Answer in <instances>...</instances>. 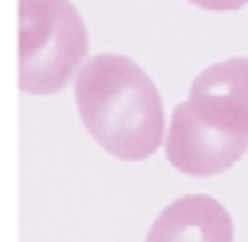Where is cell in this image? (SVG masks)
<instances>
[{"label":"cell","instance_id":"6da1fadb","mask_svg":"<svg viewBox=\"0 0 248 242\" xmlns=\"http://www.w3.org/2000/svg\"><path fill=\"white\" fill-rule=\"evenodd\" d=\"M75 108L101 151L147 161L163 141V102L150 76L127 56L101 52L75 76Z\"/></svg>","mask_w":248,"mask_h":242},{"label":"cell","instance_id":"7a4b0ae2","mask_svg":"<svg viewBox=\"0 0 248 242\" xmlns=\"http://www.w3.org/2000/svg\"><path fill=\"white\" fill-rule=\"evenodd\" d=\"M88 30L69 0H20V89L56 95L78 76Z\"/></svg>","mask_w":248,"mask_h":242},{"label":"cell","instance_id":"3957f363","mask_svg":"<svg viewBox=\"0 0 248 242\" xmlns=\"http://www.w3.org/2000/svg\"><path fill=\"white\" fill-rule=\"evenodd\" d=\"M248 151V138L229 134L222 128L209 125L189 108V102H180L173 108L170 134H167V161L186 177H212L222 174L232 164L242 161Z\"/></svg>","mask_w":248,"mask_h":242},{"label":"cell","instance_id":"277c9868","mask_svg":"<svg viewBox=\"0 0 248 242\" xmlns=\"http://www.w3.org/2000/svg\"><path fill=\"white\" fill-rule=\"evenodd\" d=\"M186 102L202 121L248 138V59L235 56L199 72Z\"/></svg>","mask_w":248,"mask_h":242},{"label":"cell","instance_id":"5b68a950","mask_svg":"<svg viewBox=\"0 0 248 242\" xmlns=\"http://www.w3.org/2000/svg\"><path fill=\"white\" fill-rule=\"evenodd\" d=\"M144 242H232V216L219 200L189 193L163 206Z\"/></svg>","mask_w":248,"mask_h":242},{"label":"cell","instance_id":"8992f818","mask_svg":"<svg viewBox=\"0 0 248 242\" xmlns=\"http://www.w3.org/2000/svg\"><path fill=\"white\" fill-rule=\"evenodd\" d=\"M199 10H212V13H225V10H242L248 0H189Z\"/></svg>","mask_w":248,"mask_h":242}]
</instances>
